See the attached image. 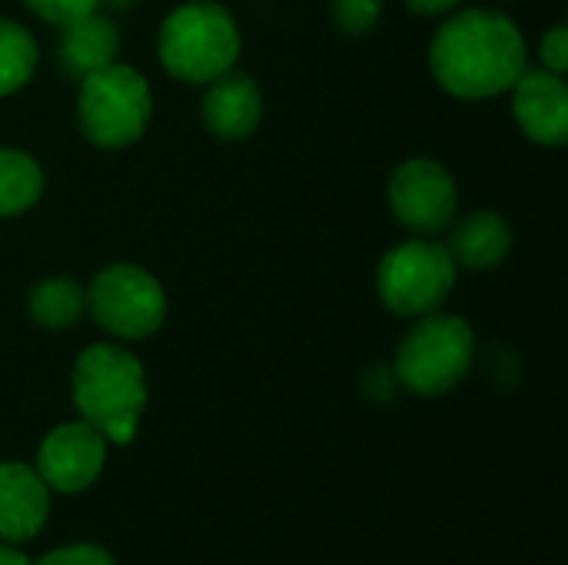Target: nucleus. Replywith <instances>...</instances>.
<instances>
[{"instance_id": "nucleus-6", "label": "nucleus", "mask_w": 568, "mask_h": 565, "mask_svg": "<svg viewBox=\"0 0 568 565\" xmlns=\"http://www.w3.org/2000/svg\"><path fill=\"white\" fill-rule=\"evenodd\" d=\"M459 280V266L449 256L446 243L429 236L406 240L393 246L376 266V296L379 303L403 320H416L443 310Z\"/></svg>"}, {"instance_id": "nucleus-16", "label": "nucleus", "mask_w": 568, "mask_h": 565, "mask_svg": "<svg viewBox=\"0 0 568 565\" xmlns=\"http://www.w3.org/2000/svg\"><path fill=\"white\" fill-rule=\"evenodd\" d=\"M43 190V167L27 150L0 147V220L23 216L27 210H33Z\"/></svg>"}, {"instance_id": "nucleus-4", "label": "nucleus", "mask_w": 568, "mask_h": 565, "mask_svg": "<svg viewBox=\"0 0 568 565\" xmlns=\"http://www.w3.org/2000/svg\"><path fill=\"white\" fill-rule=\"evenodd\" d=\"M77 83V123L93 147L123 150L146 133L153 117V93L136 67L113 60L80 77Z\"/></svg>"}, {"instance_id": "nucleus-18", "label": "nucleus", "mask_w": 568, "mask_h": 565, "mask_svg": "<svg viewBox=\"0 0 568 565\" xmlns=\"http://www.w3.org/2000/svg\"><path fill=\"white\" fill-rule=\"evenodd\" d=\"M386 0H333L329 13L339 33L346 37H366L376 30V23L383 20Z\"/></svg>"}, {"instance_id": "nucleus-15", "label": "nucleus", "mask_w": 568, "mask_h": 565, "mask_svg": "<svg viewBox=\"0 0 568 565\" xmlns=\"http://www.w3.org/2000/svg\"><path fill=\"white\" fill-rule=\"evenodd\" d=\"M27 316L43 330H70L87 316V286L70 276H47L30 286Z\"/></svg>"}, {"instance_id": "nucleus-3", "label": "nucleus", "mask_w": 568, "mask_h": 565, "mask_svg": "<svg viewBox=\"0 0 568 565\" xmlns=\"http://www.w3.org/2000/svg\"><path fill=\"white\" fill-rule=\"evenodd\" d=\"M243 37L233 13L216 0H190L160 23L156 57L163 70L183 83H210L240 60Z\"/></svg>"}, {"instance_id": "nucleus-2", "label": "nucleus", "mask_w": 568, "mask_h": 565, "mask_svg": "<svg viewBox=\"0 0 568 565\" xmlns=\"http://www.w3.org/2000/svg\"><path fill=\"white\" fill-rule=\"evenodd\" d=\"M70 393L80 420L90 423L106 443H133L150 393L143 363L130 350L116 343L87 346L73 363Z\"/></svg>"}, {"instance_id": "nucleus-9", "label": "nucleus", "mask_w": 568, "mask_h": 565, "mask_svg": "<svg viewBox=\"0 0 568 565\" xmlns=\"http://www.w3.org/2000/svg\"><path fill=\"white\" fill-rule=\"evenodd\" d=\"M106 440L90 423H63L50 430L37 450V473L47 490L57 493H83L97 483L106 466Z\"/></svg>"}, {"instance_id": "nucleus-7", "label": "nucleus", "mask_w": 568, "mask_h": 565, "mask_svg": "<svg viewBox=\"0 0 568 565\" xmlns=\"http://www.w3.org/2000/svg\"><path fill=\"white\" fill-rule=\"evenodd\" d=\"M163 283L136 263H110L87 286V313L113 340H146L166 323Z\"/></svg>"}, {"instance_id": "nucleus-20", "label": "nucleus", "mask_w": 568, "mask_h": 565, "mask_svg": "<svg viewBox=\"0 0 568 565\" xmlns=\"http://www.w3.org/2000/svg\"><path fill=\"white\" fill-rule=\"evenodd\" d=\"M33 565H116L113 556L100 546H90V543H73V546H63V549H53L47 553L40 563Z\"/></svg>"}, {"instance_id": "nucleus-17", "label": "nucleus", "mask_w": 568, "mask_h": 565, "mask_svg": "<svg viewBox=\"0 0 568 565\" xmlns=\"http://www.w3.org/2000/svg\"><path fill=\"white\" fill-rule=\"evenodd\" d=\"M37 67H40V47L33 33L17 20L0 17V97L23 90L33 80Z\"/></svg>"}, {"instance_id": "nucleus-13", "label": "nucleus", "mask_w": 568, "mask_h": 565, "mask_svg": "<svg viewBox=\"0 0 568 565\" xmlns=\"http://www.w3.org/2000/svg\"><path fill=\"white\" fill-rule=\"evenodd\" d=\"M50 513V490L27 463H0V539H33Z\"/></svg>"}, {"instance_id": "nucleus-8", "label": "nucleus", "mask_w": 568, "mask_h": 565, "mask_svg": "<svg viewBox=\"0 0 568 565\" xmlns=\"http://www.w3.org/2000/svg\"><path fill=\"white\" fill-rule=\"evenodd\" d=\"M386 200L396 223L416 236H436L449 230L459 213V186L453 173L429 157L403 160L389 176Z\"/></svg>"}, {"instance_id": "nucleus-5", "label": "nucleus", "mask_w": 568, "mask_h": 565, "mask_svg": "<svg viewBox=\"0 0 568 565\" xmlns=\"http://www.w3.org/2000/svg\"><path fill=\"white\" fill-rule=\"evenodd\" d=\"M476 360V333L463 316L426 313L416 316L409 333L399 340L393 373L403 390L416 396H443L456 390Z\"/></svg>"}, {"instance_id": "nucleus-22", "label": "nucleus", "mask_w": 568, "mask_h": 565, "mask_svg": "<svg viewBox=\"0 0 568 565\" xmlns=\"http://www.w3.org/2000/svg\"><path fill=\"white\" fill-rule=\"evenodd\" d=\"M366 390H369L373 400H393L396 390H403V386H399V380H396V373L389 366H373L369 376H366Z\"/></svg>"}, {"instance_id": "nucleus-21", "label": "nucleus", "mask_w": 568, "mask_h": 565, "mask_svg": "<svg viewBox=\"0 0 568 565\" xmlns=\"http://www.w3.org/2000/svg\"><path fill=\"white\" fill-rule=\"evenodd\" d=\"M539 57H542V70L552 73H566L568 70V27L556 23L546 30V37L539 40Z\"/></svg>"}, {"instance_id": "nucleus-19", "label": "nucleus", "mask_w": 568, "mask_h": 565, "mask_svg": "<svg viewBox=\"0 0 568 565\" xmlns=\"http://www.w3.org/2000/svg\"><path fill=\"white\" fill-rule=\"evenodd\" d=\"M30 13H37L40 20L53 23V27H67L93 10H100V0H23Z\"/></svg>"}, {"instance_id": "nucleus-11", "label": "nucleus", "mask_w": 568, "mask_h": 565, "mask_svg": "<svg viewBox=\"0 0 568 565\" xmlns=\"http://www.w3.org/2000/svg\"><path fill=\"white\" fill-rule=\"evenodd\" d=\"M203 127L223 143H240L256 133L263 120V93L246 73H223L206 83L203 93Z\"/></svg>"}, {"instance_id": "nucleus-14", "label": "nucleus", "mask_w": 568, "mask_h": 565, "mask_svg": "<svg viewBox=\"0 0 568 565\" xmlns=\"http://www.w3.org/2000/svg\"><path fill=\"white\" fill-rule=\"evenodd\" d=\"M60 43H57V60L60 70L73 80L120 60V30L110 17L100 10L60 27Z\"/></svg>"}, {"instance_id": "nucleus-25", "label": "nucleus", "mask_w": 568, "mask_h": 565, "mask_svg": "<svg viewBox=\"0 0 568 565\" xmlns=\"http://www.w3.org/2000/svg\"><path fill=\"white\" fill-rule=\"evenodd\" d=\"M100 3H106V7H116V10H126L133 0H100Z\"/></svg>"}, {"instance_id": "nucleus-24", "label": "nucleus", "mask_w": 568, "mask_h": 565, "mask_svg": "<svg viewBox=\"0 0 568 565\" xmlns=\"http://www.w3.org/2000/svg\"><path fill=\"white\" fill-rule=\"evenodd\" d=\"M0 565H33L20 549H13L10 543H0Z\"/></svg>"}, {"instance_id": "nucleus-10", "label": "nucleus", "mask_w": 568, "mask_h": 565, "mask_svg": "<svg viewBox=\"0 0 568 565\" xmlns=\"http://www.w3.org/2000/svg\"><path fill=\"white\" fill-rule=\"evenodd\" d=\"M513 117L519 130L539 147H566L568 140V87L562 73L523 70L513 83Z\"/></svg>"}, {"instance_id": "nucleus-1", "label": "nucleus", "mask_w": 568, "mask_h": 565, "mask_svg": "<svg viewBox=\"0 0 568 565\" xmlns=\"http://www.w3.org/2000/svg\"><path fill=\"white\" fill-rule=\"evenodd\" d=\"M529 67V47L513 17L489 7L453 13L429 43V73L456 100L509 93Z\"/></svg>"}, {"instance_id": "nucleus-23", "label": "nucleus", "mask_w": 568, "mask_h": 565, "mask_svg": "<svg viewBox=\"0 0 568 565\" xmlns=\"http://www.w3.org/2000/svg\"><path fill=\"white\" fill-rule=\"evenodd\" d=\"M463 0H406V7L419 17H443V13H456Z\"/></svg>"}, {"instance_id": "nucleus-12", "label": "nucleus", "mask_w": 568, "mask_h": 565, "mask_svg": "<svg viewBox=\"0 0 568 565\" xmlns=\"http://www.w3.org/2000/svg\"><path fill=\"white\" fill-rule=\"evenodd\" d=\"M516 246L513 223L496 213V210H473L463 220L449 223V240L446 250L456 260L459 270L469 273H489L509 260Z\"/></svg>"}]
</instances>
